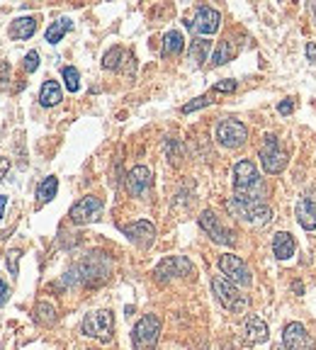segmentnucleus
<instances>
[{
  "instance_id": "1",
  "label": "nucleus",
  "mask_w": 316,
  "mask_h": 350,
  "mask_svg": "<svg viewBox=\"0 0 316 350\" xmlns=\"http://www.w3.org/2000/svg\"><path fill=\"white\" fill-rule=\"evenodd\" d=\"M226 210L253 226H267L275 219L270 205H265V200H253V197H243V195H234L226 202Z\"/></svg>"
},
{
  "instance_id": "2",
  "label": "nucleus",
  "mask_w": 316,
  "mask_h": 350,
  "mask_svg": "<svg viewBox=\"0 0 316 350\" xmlns=\"http://www.w3.org/2000/svg\"><path fill=\"white\" fill-rule=\"evenodd\" d=\"M110 275V263L107 258H102L100 253L90 256L88 260L78 263L66 278L63 282H71V284H100L102 280H107Z\"/></svg>"
},
{
  "instance_id": "3",
  "label": "nucleus",
  "mask_w": 316,
  "mask_h": 350,
  "mask_svg": "<svg viewBox=\"0 0 316 350\" xmlns=\"http://www.w3.org/2000/svg\"><path fill=\"white\" fill-rule=\"evenodd\" d=\"M234 187H236V195H243V197H253V200L265 197V185L251 161H239L234 165Z\"/></svg>"
},
{
  "instance_id": "4",
  "label": "nucleus",
  "mask_w": 316,
  "mask_h": 350,
  "mask_svg": "<svg viewBox=\"0 0 316 350\" xmlns=\"http://www.w3.org/2000/svg\"><path fill=\"white\" fill-rule=\"evenodd\" d=\"M212 292L219 299V304L224 309H229L231 314H243L248 306V297L241 294V289L231 280H226L224 275H214L212 278Z\"/></svg>"
},
{
  "instance_id": "5",
  "label": "nucleus",
  "mask_w": 316,
  "mask_h": 350,
  "mask_svg": "<svg viewBox=\"0 0 316 350\" xmlns=\"http://www.w3.org/2000/svg\"><path fill=\"white\" fill-rule=\"evenodd\" d=\"M80 331L88 338H95L100 343H110L112 341V331H115V316H112V311L110 309H97V311L85 314V319L80 324Z\"/></svg>"
},
{
  "instance_id": "6",
  "label": "nucleus",
  "mask_w": 316,
  "mask_h": 350,
  "mask_svg": "<svg viewBox=\"0 0 316 350\" xmlns=\"http://www.w3.org/2000/svg\"><path fill=\"white\" fill-rule=\"evenodd\" d=\"M161 338V319L156 314H146L136 321L131 331V346L134 350H156Z\"/></svg>"
},
{
  "instance_id": "7",
  "label": "nucleus",
  "mask_w": 316,
  "mask_h": 350,
  "mask_svg": "<svg viewBox=\"0 0 316 350\" xmlns=\"http://www.w3.org/2000/svg\"><path fill=\"white\" fill-rule=\"evenodd\" d=\"M260 163H263V170L270 173V175H277V173L285 170V165H287V153L282 151L280 139H277L275 134H265V137H263Z\"/></svg>"
},
{
  "instance_id": "8",
  "label": "nucleus",
  "mask_w": 316,
  "mask_h": 350,
  "mask_svg": "<svg viewBox=\"0 0 316 350\" xmlns=\"http://www.w3.org/2000/svg\"><path fill=\"white\" fill-rule=\"evenodd\" d=\"M214 137L224 148H239L248 141V129L239 119H221L214 129Z\"/></svg>"
},
{
  "instance_id": "9",
  "label": "nucleus",
  "mask_w": 316,
  "mask_h": 350,
  "mask_svg": "<svg viewBox=\"0 0 316 350\" xmlns=\"http://www.w3.org/2000/svg\"><path fill=\"white\" fill-rule=\"evenodd\" d=\"M194 273L192 263H190L185 256H170V258H163L156 270H153V278L158 282H170V280H178V278H188Z\"/></svg>"
},
{
  "instance_id": "10",
  "label": "nucleus",
  "mask_w": 316,
  "mask_h": 350,
  "mask_svg": "<svg viewBox=\"0 0 316 350\" xmlns=\"http://www.w3.org/2000/svg\"><path fill=\"white\" fill-rule=\"evenodd\" d=\"M219 270H221V275L226 278V280H231L236 287H251V270H248V265L239 258V256H234V253H224L221 258H219Z\"/></svg>"
},
{
  "instance_id": "11",
  "label": "nucleus",
  "mask_w": 316,
  "mask_h": 350,
  "mask_svg": "<svg viewBox=\"0 0 316 350\" xmlns=\"http://www.w3.org/2000/svg\"><path fill=\"white\" fill-rule=\"evenodd\" d=\"M185 24H188L197 37H209V34H214V32L221 27V12L214 10V7L202 5V7L194 10V17L188 20Z\"/></svg>"
},
{
  "instance_id": "12",
  "label": "nucleus",
  "mask_w": 316,
  "mask_h": 350,
  "mask_svg": "<svg viewBox=\"0 0 316 350\" xmlns=\"http://www.w3.org/2000/svg\"><path fill=\"white\" fill-rule=\"evenodd\" d=\"M105 210V205H102V200L100 197H95V195H88V197H80L73 207H71V221L73 224H78V226H83V224H90V221H97L100 219V214Z\"/></svg>"
},
{
  "instance_id": "13",
  "label": "nucleus",
  "mask_w": 316,
  "mask_h": 350,
  "mask_svg": "<svg viewBox=\"0 0 316 350\" xmlns=\"http://www.w3.org/2000/svg\"><path fill=\"white\" fill-rule=\"evenodd\" d=\"M199 226H202V231L214 241V243H221V246H234L236 243V238H234V233L219 221V216L214 214V211L204 210L199 214Z\"/></svg>"
},
{
  "instance_id": "14",
  "label": "nucleus",
  "mask_w": 316,
  "mask_h": 350,
  "mask_svg": "<svg viewBox=\"0 0 316 350\" xmlns=\"http://www.w3.org/2000/svg\"><path fill=\"white\" fill-rule=\"evenodd\" d=\"M282 343H285L287 350H316V341L304 328V324H299V321H292V324L285 326Z\"/></svg>"
},
{
  "instance_id": "15",
  "label": "nucleus",
  "mask_w": 316,
  "mask_h": 350,
  "mask_svg": "<svg viewBox=\"0 0 316 350\" xmlns=\"http://www.w3.org/2000/svg\"><path fill=\"white\" fill-rule=\"evenodd\" d=\"M120 229H122V233H124L126 238L134 246H139V248H151V243L156 241V226L151 221H146V219H139V221H131V224H122Z\"/></svg>"
},
{
  "instance_id": "16",
  "label": "nucleus",
  "mask_w": 316,
  "mask_h": 350,
  "mask_svg": "<svg viewBox=\"0 0 316 350\" xmlns=\"http://www.w3.org/2000/svg\"><path fill=\"white\" fill-rule=\"evenodd\" d=\"M153 185V175L146 165H134L126 175V190L131 197H146Z\"/></svg>"
},
{
  "instance_id": "17",
  "label": "nucleus",
  "mask_w": 316,
  "mask_h": 350,
  "mask_svg": "<svg viewBox=\"0 0 316 350\" xmlns=\"http://www.w3.org/2000/svg\"><path fill=\"white\" fill-rule=\"evenodd\" d=\"M267 336H270V331H267V324L260 319V316H248L246 319V324H243V341L248 343V346H258V343H265L267 341Z\"/></svg>"
},
{
  "instance_id": "18",
  "label": "nucleus",
  "mask_w": 316,
  "mask_h": 350,
  "mask_svg": "<svg viewBox=\"0 0 316 350\" xmlns=\"http://www.w3.org/2000/svg\"><path fill=\"white\" fill-rule=\"evenodd\" d=\"M294 216L302 229L314 231L316 229V197H302L294 207Z\"/></svg>"
},
{
  "instance_id": "19",
  "label": "nucleus",
  "mask_w": 316,
  "mask_h": 350,
  "mask_svg": "<svg viewBox=\"0 0 316 350\" xmlns=\"http://www.w3.org/2000/svg\"><path fill=\"white\" fill-rule=\"evenodd\" d=\"M294 251H297V243H294L292 233H287V231H277V233L272 236V253H275V258H280V260H290V258L294 256Z\"/></svg>"
},
{
  "instance_id": "20",
  "label": "nucleus",
  "mask_w": 316,
  "mask_h": 350,
  "mask_svg": "<svg viewBox=\"0 0 316 350\" xmlns=\"http://www.w3.org/2000/svg\"><path fill=\"white\" fill-rule=\"evenodd\" d=\"M37 32V17H17V20H12V24H10V37L12 39H17V42H24V39H29L32 34Z\"/></svg>"
},
{
  "instance_id": "21",
  "label": "nucleus",
  "mask_w": 316,
  "mask_h": 350,
  "mask_svg": "<svg viewBox=\"0 0 316 350\" xmlns=\"http://www.w3.org/2000/svg\"><path fill=\"white\" fill-rule=\"evenodd\" d=\"M63 100V90L56 80H44L42 90H39V102L42 107H54Z\"/></svg>"
},
{
  "instance_id": "22",
  "label": "nucleus",
  "mask_w": 316,
  "mask_h": 350,
  "mask_svg": "<svg viewBox=\"0 0 316 350\" xmlns=\"http://www.w3.org/2000/svg\"><path fill=\"white\" fill-rule=\"evenodd\" d=\"M183 49H185V37H183V32L170 29V32L163 37V56H178V54H183Z\"/></svg>"
},
{
  "instance_id": "23",
  "label": "nucleus",
  "mask_w": 316,
  "mask_h": 350,
  "mask_svg": "<svg viewBox=\"0 0 316 350\" xmlns=\"http://www.w3.org/2000/svg\"><path fill=\"white\" fill-rule=\"evenodd\" d=\"M56 190H59V180L54 175L44 178L39 183V187H37V207H44L47 202H51L56 197Z\"/></svg>"
},
{
  "instance_id": "24",
  "label": "nucleus",
  "mask_w": 316,
  "mask_h": 350,
  "mask_svg": "<svg viewBox=\"0 0 316 350\" xmlns=\"http://www.w3.org/2000/svg\"><path fill=\"white\" fill-rule=\"evenodd\" d=\"M34 321L39 326H51L56 321V306L51 302H47V299L37 302V306H34Z\"/></svg>"
},
{
  "instance_id": "25",
  "label": "nucleus",
  "mask_w": 316,
  "mask_h": 350,
  "mask_svg": "<svg viewBox=\"0 0 316 350\" xmlns=\"http://www.w3.org/2000/svg\"><path fill=\"white\" fill-rule=\"evenodd\" d=\"M236 51H239L236 42L224 39V42H219V47H217V51H214V56H212V64H214V66H224L226 61H231V59L236 56Z\"/></svg>"
},
{
  "instance_id": "26",
  "label": "nucleus",
  "mask_w": 316,
  "mask_h": 350,
  "mask_svg": "<svg viewBox=\"0 0 316 350\" xmlns=\"http://www.w3.org/2000/svg\"><path fill=\"white\" fill-rule=\"evenodd\" d=\"M209 51H212V42H209V39H204V37L192 39V44H190V49H188L190 59H192L194 64H204V61H207V56H209Z\"/></svg>"
},
{
  "instance_id": "27",
  "label": "nucleus",
  "mask_w": 316,
  "mask_h": 350,
  "mask_svg": "<svg viewBox=\"0 0 316 350\" xmlns=\"http://www.w3.org/2000/svg\"><path fill=\"white\" fill-rule=\"evenodd\" d=\"M71 27H73V22H71L68 17H61V20H56V22H51V24H49V29H47L44 39H47L49 44H59Z\"/></svg>"
},
{
  "instance_id": "28",
  "label": "nucleus",
  "mask_w": 316,
  "mask_h": 350,
  "mask_svg": "<svg viewBox=\"0 0 316 350\" xmlns=\"http://www.w3.org/2000/svg\"><path fill=\"white\" fill-rule=\"evenodd\" d=\"M126 51L122 49V47H112L105 56H102V69L107 70H117L120 66H122V61H124Z\"/></svg>"
},
{
  "instance_id": "29",
  "label": "nucleus",
  "mask_w": 316,
  "mask_h": 350,
  "mask_svg": "<svg viewBox=\"0 0 316 350\" xmlns=\"http://www.w3.org/2000/svg\"><path fill=\"white\" fill-rule=\"evenodd\" d=\"M61 75H63V83H66V90H68V93H78V90H80V73H78V69L63 66Z\"/></svg>"
},
{
  "instance_id": "30",
  "label": "nucleus",
  "mask_w": 316,
  "mask_h": 350,
  "mask_svg": "<svg viewBox=\"0 0 316 350\" xmlns=\"http://www.w3.org/2000/svg\"><path fill=\"white\" fill-rule=\"evenodd\" d=\"M20 251H10L7 253V258H5V265H7V270H10V275H17L20 273Z\"/></svg>"
},
{
  "instance_id": "31",
  "label": "nucleus",
  "mask_w": 316,
  "mask_h": 350,
  "mask_svg": "<svg viewBox=\"0 0 316 350\" xmlns=\"http://www.w3.org/2000/svg\"><path fill=\"white\" fill-rule=\"evenodd\" d=\"M212 102V97L209 95H202V97H194L192 102H188L185 107H183V115H190V112H194V110H199V107H207Z\"/></svg>"
},
{
  "instance_id": "32",
  "label": "nucleus",
  "mask_w": 316,
  "mask_h": 350,
  "mask_svg": "<svg viewBox=\"0 0 316 350\" xmlns=\"http://www.w3.org/2000/svg\"><path fill=\"white\" fill-rule=\"evenodd\" d=\"M166 151H168V158H170V163H180V143L175 139H170L168 143H166Z\"/></svg>"
},
{
  "instance_id": "33",
  "label": "nucleus",
  "mask_w": 316,
  "mask_h": 350,
  "mask_svg": "<svg viewBox=\"0 0 316 350\" xmlns=\"http://www.w3.org/2000/svg\"><path fill=\"white\" fill-rule=\"evenodd\" d=\"M22 66H24L27 73H34V70L39 69V54H37V51H29V54L24 56V64H22Z\"/></svg>"
},
{
  "instance_id": "34",
  "label": "nucleus",
  "mask_w": 316,
  "mask_h": 350,
  "mask_svg": "<svg viewBox=\"0 0 316 350\" xmlns=\"http://www.w3.org/2000/svg\"><path fill=\"white\" fill-rule=\"evenodd\" d=\"M234 90H236V80H231V78L214 85V93H234Z\"/></svg>"
},
{
  "instance_id": "35",
  "label": "nucleus",
  "mask_w": 316,
  "mask_h": 350,
  "mask_svg": "<svg viewBox=\"0 0 316 350\" xmlns=\"http://www.w3.org/2000/svg\"><path fill=\"white\" fill-rule=\"evenodd\" d=\"M7 83H10V64H0V88H7Z\"/></svg>"
},
{
  "instance_id": "36",
  "label": "nucleus",
  "mask_w": 316,
  "mask_h": 350,
  "mask_svg": "<svg viewBox=\"0 0 316 350\" xmlns=\"http://www.w3.org/2000/svg\"><path fill=\"white\" fill-rule=\"evenodd\" d=\"M277 112H280V115H292V112H294V100L280 102V105H277Z\"/></svg>"
},
{
  "instance_id": "37",
  "label": "nucleus",
  "mask_w": 316,
  "mask_h": 350,
  "mask_svg": "<svg viewBox=\"0 0 316 350\" xmlns=\"http://www.w3.org/2000/svg\"><path fill=\"white\" fill-rule=\"evenodd\" d=\"M7 297H10V287L0 280V306H5V304H7Z\"/></svg>"
},
{
  "instance_id": "38",
  "label": "nucleus",
  "mask_w": 316,
  "mask_h": 350,
  "mask_svg": "<svg viewBox=\"0 0 316 350\" xmlns=\"http://www.w3.org/2000/svg\"><path fill=\"white\" fill-rule=\"evenodd\" d=\"M7 170H10V158H2V156H0V183L5 180Z\"/></svg>"
},
{
  "instance_id": "39",
  "label": "nucleus",
  "mask_w": 316,
  "mask_h": 350,
  "mask_svg": "<svg viewBox=\"0 0 316 350\" xmlns=\"http://www.w3.org/2000/svg\"><path fill=\"white\" fill-rule=\"evenodd\" d=\"M307 59L316 61V44H307Z\"/></svg>"
},
{
  "instance_id": "40",
  "label": "nucleus",
  "mask_w": 316,
  "mask_h": 350,
  "mask_svg": "<svg viewBox=\"0 0 316 350\" xmlns=\"http://www.w3.org/2000/svg\"><path fill=\"white\" fill-rule=\"evenodd\" d=\"M5 207H7V195H0V219L5 214Z\"/></svg>"
},
{
  "instance_id": "41",
  "label": "nucleus",
  "mask_w": 316,
  "mask_h": 350,
  "mask_svg": "<svg viewBox=\"0 0 316 350\" xmlns=\"http://www.w3.org/2000/svg\"><path fill=\"white\" fill-rule=\"evenodd\" d=\"M312 12H314V20H316V2H312Z\"/></svg>"
}]
</instances>
